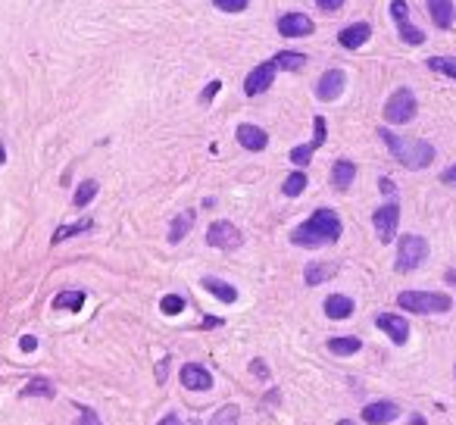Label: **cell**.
Listing matches in <instances>:
<instances>
[{"label":"cell","instance_id":"obj_1","mask_svg":"<svg viewBox=\"0 0 456 425\" xmlns=\"http://www.w3.org/2000/svg\"><path fill=\"white\" fill-rule=\"evenodd\" d=\"M341 232H344V226H341V219H338V213L328 210V207H319L307 222L291 228V244L307 247V250L328 247V244H335L338 238H341Z\"/></svg>","mask_w":456,"mask_h":425},{"label":"cell","instance_id":"obj_2","mask_svg":"<svg viewBox=\"0 0 456 425\" xmlns=\"http://www.w3.org/2000/svg\"><path fill=\"white\" fill-rule=\"evenodd\" d=\"M378 138L385 141L388 154L394 156L397 163L407 166V169H425V166H431V160H434V147L429 141L400 138V135H394L390 128H378Z\"/></svg>","mask_w":456,"mask_h":425},{"label":"cell","instance_id":"obj_3","mask_svg":"<svg viewBox=\"0 0 456 425\" xmlns=\"http://www.w3.org/2000/svg\"><path fill=\"white\" fill-rule=\"evenodd\" d=\"M397 307L407 309V313L431 316V313H447L453 307V297L450 294H438V291H403V294H397Z\"/></svg>","mask_w":456,"mask_h":425},{"label":"cell","instance_id":"obj_4","mask_svg":"<svg viewBox=\"0 0 456 425\" xmlns=\"http://www.w3.org/2000/svg\"><path fill=\"white\" fill-rule=\"evenodd\" d=\"M425 260H429V241H425L422 235H403L400 247H397L394 269L397 272H412V269H419Z\"/></svg>","mask_w":456,"mask_h":425},{"label":"cell","instance_id":"obj_5","mask_svg":"<svg viewBox=\"0 0 456 425\" xmlns=\"http://www.w3.org/2000/svg\"><path fill=\"white\" fill-rule=\"evenodd\" d=\"M416 113H419V104L409 88H397L385 104V122H390V125H407V122L416 119Z\"/></svg>","mask_w":456,"mask_h":425},{"label":"cell","instance_id":"obj_6","mask_svg":"<svg viewBox=\"0 0 456 425\" xmlns=\"http://www.w3.org/2000/svg\"><path fill=\"white\" fill-rule=\"evenodd\" d=\"M372 226H375V235H378L381 244H390L397 235V226H400V204L397 200H388L385 207L372 213Z\"/></svg>","mask_w":456,"mask_h":425},{"label":"cell","instance_id":"obj_7","mask_svg":"<svg viewBox=\"0 0 456 425\" xmlns=\"http://www.w3.org/2000/svg\"><path fill=\"white\" fill-rule=\"evenodd\" d=\"M207 244L216 250H238L244 244V235L238 226H231L228 219H219L207 228Z\"/></svg>","mask_w":456,"mask_h":425},{"label":"cell","instance_id":"obj_8","mask_svg":"<svg viewBox=\"0 0 456 425\" xmlns=\"http://www.w3.org/2000/svg\"><path fill=\"white\" fill-rule=\"evenodd\" d=\"M325 138H328V125H325V116H313V141L309 144H300V147H294L291 154V163L300 166V169H307V163L313 160V154L325 144Z\"/></svg>","mask_w":456,"mask_h":425},{"label":"cell","instance_id":"obj_9","mask_svg":"<svg viewBox=\"0 0 456 425\" xmlns=\"http://www.w3.org/2000/svg\"><path fill=\"white\" fill-rule=\"evenodd\" d=\"M275 75H278V66H275V60H266V63H259V66L253 69L247 78H244V94H247V97L266 94V91L272 88Z\"/></svg>","mask_w":456,"mask_h":425},{"label":"cell","instance_id":"obj_10","mask_svg":"<svg viewBox=\"0 0 456 425\" xmlns=\"http://www.w3.org/2000/svg\"><path fill=\"white\" fill-rule=\"evenodd\" d=\"M344 88H347V72L344 69H328V72H322V78L316 82V97L328 104V100L341 97Z\"/></svg>","mask_w":456,"mask_h":425},{"label":"cell","instance_id":"obj_11","mask_svg":"<svg viewBox=\"0 0 456 425\" xmlns=\"http://www.w3.org/2000/svg\"><path fill=\"white\" fill-rule=\"evenodd\" d=\"M359 419H363L366 425H390L394 419H400V407H397V403H390V400L369 403V407H363Z\"/></svg>","mask_w":456,"mask_h":425},{"label":"cell","instance_id":"obj_12","mask_svg":"<svg viewBox=\"0 0 456 425\" xmlns=\"http://www.w3.org/2000/svg\"><path fill=\"white\" fill-rule=\"evenodd\" d=\"M278 35H285V38H307V35H313V19L307 13H285V16H278Z\"/></svg>","mask_w":456,"mask_h":425},{"label":"cell","instance_id":"obj_13","mask_svg":"<svg viewBox=\"0 0 456 425\" xmlns=\"http://www.w3.org/2000/svg\"><path fill=\"white\" fill-rule=\"evenodd\" d=\"M375 326H378L385 335L390 338L394 344H407V338H409V322L403 319V316H394V313H378L375 316Z\"/></svg>","mask_w":456,"mask_h":425},{"label":"cell","instance_id":"obj_14","mask_svg":"<svg viewBox=\"0 0 456 425\" xmlns=\"http://www.w3.org/2000/svg\"><path fill=\"white\" fill-rule=\"evenodd\" d=\"M182 385L187 391H209L213 388V376L200 363H185L182 366Z\"/></svg>","mask_w":456,"mask_h":425},{"label":"cell","instance_id":"obj_15","mask_svg":"<svg viewBox=\"0 0 456 425\" xmlns=\"http://www.w3.org/2000/svg\"><path fill=\"white\" fill-rule=\"evenodd\" d=\"M235 135H238V144H241L244 150H253V154H259V150L269 147V135H266L259 125H250V122L238 125Z\"/></svg>","mask_w":456,"mask_h":425},{"label":"cell","instance_id":"obj_16","mask_svg":"<svg viewBox=\"0 0 456 425\" xmlns=\"http://www.w3.org/2000/svg\"><path fill=\"white\" fill-rule=\"evenodd\" d=\"M369 38H372V25H369V23H353V25L341 28L338 44H341L344 50H357V47H363Z\"/></svg>","mask_w":456,"mask_h":425},{"label":"cell","instance_id":"obj_17","mask_svg":"<svg viewBox=\"0 0 456 425\" xmlns=\"http://www.w3.org/2000/svg\"><path fill=\"white\" fill-rule=\"evenodd\" d=\"M322 309H325V316H328V319H335V322L350 319V316H353V297H347V294H328Z\"/></svg>","mask_w":456,"mask_h":425},{"label":"cell","instance_id":"obj_18","mask_svg":"<svg viewBox=\"0 0 456 425\" xmlns=\"http://www.w3.org/2000/svg\"><path fill=\"white\" fill-rule=\"evenodd\" d=\"M429 4V13H431V23L444 32L453 28V0H425Z\"/></svg>","mask_w":456,"mask_h":425},{"label":"cell","instance_id":"obj_19","mask_svg":"<svg viewBox=\"0 0 456 425\" xmlns=\"http://www.w3.org/2000/svg\"><path fill=\"white\" fill-rule=\"evenodd\" d=\"M353 178H357V166H353L350 160H338L335 166H331V185H335L338 191H350Z\"/></svg>","mask_w":456,"mask_h":425},{"label":"cell","instance_id":"obj_20","mask_svg":"<svg viewBox=\"0 0 456 425\" xmlns=\"http://www.w3.org/2000/svg\"><path fill=\"white\" fill-rule=\"evenodd\" d=\"M194 219H197V213L194 210H185V213H178L175 219H172V228H169V244H178V241H185L187 232L194 228Z\"/></svg>","mask_w":456,"mask_h":425},{"label":"cell","instance_id":"obj_21","mask_svg":"<svg viewBox=\"0 0 456 425\" xmlns=\"http://www.w3.org/2000/svg\"><path fill=\"white\" fill-rule=\"evenodd\" d=\"M204 291H209L216 300H222V304H235V300H238V288L219 282V278H213V276L204 278Z\"/></svg>","mask_w":456,"mask_h":425},{"label":"cell","instance_id":"obj_22","mask_svg":"<svg viewBox=\"0 0 456 425\" xmlns=\"http://www.w3.org/2000/svg\"><path fill=\"white\" fill-rule=\"evenodd\" d=\"M272 60H275V66H278V72H297L307 66V56L297 54V50H278Z\"/></svg>","mask_w":456,"mask_h":425},{"label":"cell","instance_id":"obj_23","mask_svg":"<svg viewBox=\"0 0 456 425\" xmlns=\"http://www.w3.org/2000/svg\"><path fill=\"white\" fill-rule=\"evenodd\" d=\"M335 266L331 263H309L307 269H303V278H307V285L309 288H316V285H322V282H328L331 276H335Z\"/></svg>","mask_w":456,"mask_h":425},{"label":"cell","instance_id":"obj_24","mask_svg":"<svg viewBox=\"0 0 456 425\" xmlns=\"http://www.w3.org/2000/svg\"><path fill=\"white\" fill-rule=\"evenodd\" d=\"M397 35H400V41H403V44H409V47L425 44V32L412 25L409 19H400V23H397Z\"/></svg>","mask_w":456,"mask_h":425},{"label":"cell","instance_id":"obj_25","mask_svg":"<svg viewBox=\"0 0 456 425\" xmlns=\"http://www.w3.org/2000/svg\"><path fill=\"white\" fill-rule=\"evenodd\" d=\"M82 307H85V291H60L54 297V309H72V313H78Z\"/></svg>","mask_w":456,"mask_h":425},{"label":"cell","instance_id":"obj_26","mask_svg":"<svg viewBox=\"0 0 456 425\" xmlns=\"http://www.w3.org/2000/svg\"><path fill=\"white\" fill-rule=\"evenodd\" d=\"M307 172L303 169H297V172H291V175L285 178V185H281V194H285V197H300L303 191H307Z\"/></svg>","mask_w":456,"mask_h":425},{"label":"cell","instance_id":"obj_27","mask_svg":"<svg viewBox=\"0 0 456 425\" xmlns=\"http://www.w3.org/2000/svg\"><path fill=\"white\" fill-rule=\"evenodd\" d=\"M363 347V341L359 338H328V350L331 354H338V357H350V354H357V350Z\"/></svg>","mask_w":456,"mask_h":425},{"label":"cell","instance_id":"obj_28","mask_svg":"<svg viewBox=\"0 0 456 425\" xmlns=\"http://www.w3.org/2000/svg\"><path fill=\"white\" fill-rule=\"evenodd\" d=\"M97 191H100V185L94 182V178H85V182L75 188V194H72V207H88L91 200L97 197Z\"/></svg>","mask_w":456,"mask_h":425},{"label":"cell","instance_id":"obj_29","mask_svg":"<svg viewBox=\"0 0 456 425\" xmlns=\"http://www.w3.org/2000/svg\"><path fill=\"white\" fill-rule=\"evenodd\" d=\"M91 226H94L91 219H82V222H69V226H60V228H56V232H54V238H50V241H54V244H63V241H66V238H72V235H82V232H88Z\"/></svg>","mask_w":456,"mask_h":425},{"label":"cell","instance_id":"obj_30","mask_svg":"<svg viewBox=\"0 0 456 425\" xmlns=\"http://www.w3.org/2000/svg\"><path fill=\"white\" fill-rule=\"evenodd\" d=\"M23 398H54V385L47 378H32L23 388Z\"/></svg>","mask_w":456,"mask_h":425},{"label":"cell","instance_id":"obj_31","mask_svg":"<svg viewBox=\"0 0 456 425\" xmlns=\"http://www.w3.org/2000/svg\"><path fill=\"white\" fill-rule=\"evenodd\" d=\"M238 419H241V407L226 403L222 409H216V416L209 419V425H238Z\"/></svg>","mask_w":456,"mask_h":425},{"label":"cell","instance_id":"obj_32","mask_svg":"<svg viewBox=\"0 0 456 425\" xmlns=\"http://www.w3.org/2000/svg\"><path fill=\"white\" fill-rule=\"evenodd\" d=\"M429 69L438 72V75L456 78V56H431V60H429Z\"/></svg>","mask_w":456,"mask_h":425},{"label":"cell","instance_id":"obj_33","mask_svg":"<svg viewBox=\"0 0 456 425\" xmlns=\"http://www.w3.org/2000/svg\"><path fill=\"white\" fill-rule=\"evenodd\" d=\"M160 309H163V316H178L185 309V297L182 294H166L160 300Z\"/></svg>","mask_w":456,"mask_h":425},{"label":"cell","instance_id":"obj_34","mask_svg":"<svg viewBox=\"0 0 456 425\" xmlns=\"http://www.w3.org/2000/svg\"><path fill=\"white\" fill-rule=\"evenodd\" d=\"M247 4L250 0H213V6L216 10H222V13H244L247 10Z\"/></svg>","mask_w":456,"mask_h":425},{"label":"cell","instance_id":"obj_35","mask_svg":"<svg viewBox=\"0 0 456 425\" xmlns=\"http://www.w3.org/2000/svg\"><path fill=\"white\" fill-rule=\"evenodd\" d=\"M75 425H104V419H100L91 407H78V422Z\"/></svg>","mask_w":456,"mask_h":425},{"label":"cell","instance_id":"obj_36","mask_svg":"<svg viewBox=\"0 0 456 425\" xmlns=\"http://www.w3.org/2000/svg\"><path fill=\"white\" fill-rule=\"evenodd\" d=\"M219 88H222V82H219V78H213V82H209L207 85V88H204V94H200V104H209V100H213L216 94H219Z\"/></svg>","mask_w":456,"mask_h":425},{"label":"cell","instance_id":"obj_37","mask_svg":"<svg viewBox=\"0 0 456 425\" xmlns=\"http://www.w3.org/2000/svg\"><path fill=\"white\" fill-rule=\"evenodd\" d=\"M316 6L325 10V13H338L344 6V0H316Z\"/></svg>","mask_w":456,"mask_h":425},{"label":"cell","instance_id":"obj_38","mask_svg":"<svg viewBox=\"0 0 456 425\" xmlns=\"http://www.w3.org/2000/svg\"><path fill=\"white\" fill-rule=\"evenodd\" d=\"M250 369L253 372H257V378H269V366H266V359H253V363H250Z\"/></svg>","mask_w":456,"mask_h":425},{"label":"cell","instance_id":"obj_39","mask_svg":"<svg viewBox=\"0 0 456 425\" xmlns=\"http://www.w3.org/2000/svg\"><path fill=\"white\" fill-rule=\"evenodd\" d=\"M19 347H23L25 354H32V350H38V338H32V335L19 338Z\"/></svg>","mask_w":456,"mask_h":425},{"label":"cell","instance_id":"obj_40","mask_svg":"<svg viewBox=\"0 0 456 425\" xmlns=\"http://www.w3.org/2000/svg\"><path fill=\"white\" fill-rule=\"evenodd\" d=\"M440 182H444V185H456V163L447 166V169L440 172Z\"/></svg>","mask_w":456,"mask_h":425},{"label":"cell","instance_id":"obj_41","mask_svg":"<svg viewBox=\"0 0 456 425\" xmlns=\"http://www.w3.org/2000/svg\"><path fill=\"white\" fill-rule=\"evenodd\" d=\"M381 191H385V194H390V197H394V194H397V188H394V182H390V178H381Z\"/></svg>","mask_w":456,"mask_h":425},{"label":"cell","instance_id":"obj_42","mask_svg":"<svg viewBox=\"0 0 456 425\" xmlns=\"http://www.w3.org/2000/svg\"><path fill=\"white\" fill-rule=\"evenodd\" d=\"M166 369H169V357H166L163 363H160V369H156V381H160V385L166 381Z\"/></svg>","mask_w":456,"mask_h":425},{"label":"cell","instance_id":"obj_43","mask_svg":"<svg viewBox=\"0 0 456 425\" xmlns=\"http://www.w3.org/2000/svg\"><path fill=\"white\" fill-rule=\"evenodd\" d=\"M160 425H185V422L178 419L175 413H169V416H163V419H160Z\"/></svg>","mask_w":456,"mask_h":425},{"label":"cell","instance_id":"obj_44","mask_svg":"<svg viewBox=\"0 0 456 425\" xmlns=\"http://www.w3.org/2000/svg\"><path fill=\"white\" fill-rule=\"evenodd\" d=\"M409 425H429V422H425L422 416H412V419H409Z\"/></svg>","mask_w":456,"mask_h":425},{"label":"cell","instance_id":"obj_45","mask_svg":"<svg viewBox=\"0 0 456 425\" xmlns=\"http://www.w3.org/2000/svg\"><path fill=\"white\" fill-rule=\"evenodd\" d=\"M4 160H6V147H4V141H0V166H4Z\"/></svg>","mask_w":456,"mask_h":425},{"label":"cell","instance_id":"obj_46","mask_svg":"<svg viewBox=\"0 0 456 425\" xmlns=\"http://www.w3.org/2000/svg\"><path fill=\"white\" fill-rule=\"evenodd\" d=\"M338 425H353V422H350V419H341V422H338Z\"/></svg>","mask_w":456,"mask_h":425}]
</instances>
